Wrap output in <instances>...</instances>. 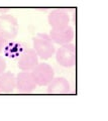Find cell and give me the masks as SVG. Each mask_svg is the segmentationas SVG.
<instances>
[{
	"mask_svg": "<svg viewBox=\"0 0 108 121\" xmlns=\"http://www.w3.org/2000/svg\"><path fill=\"white\" fill-rule=\"evenodd\" d=\"M32 45L35 54L43 60L50 59L56 52L55 43L47 33H38L32 39Z\"/></svg>",
	"mask_w": 108,
	"mask_h": 121,
	"instance_id": "1",
	"label": "cell"
},
{
	"mask_svg": "<svg viewBox=\"0 0 108 121\" xmlns=\"http://www.w3.org/2000/svg\"><path fill=\"white\" fill-rule=\"evenodd\" d=\"M31 76L38 86H48L55 78V71L49 64L40 63L31 72Z\"/></svg>",
	"mask_w": 108,
	"mask_h": 121,
	"instance_id": "2",
	"label": "cell"
},
{
	"mask_svg": "<svg viewBox=\"0 0 108 121\" xmlns=\"http://www.w3.org/2000/svg\"><path fill=\"white\" fill-rule=\"evenodd\" d=\"M18 32V21L13 15H0V35L4 39H13Z\"/></svg>",
	"mask_w": 108,
	"mask_h": 121,
	"instance_id": "3",
	"label": "cell"
},
{
	"mask_svg": "<svg viewBox=\"0 0 108 121\" xmlns=\"http://www.w3.org/2000/svg\"><path fill=\"white\" fill-rule=\"evenodd\" d=\"M56 60L60 66L72 68L76 64V48L73 43L62 45L56 52Z\"/></svg>",
	"mask_w": 108,
	"mask_h": 121,
	"instance_id": "4",
	"label": "cell"
},
{
	"mask_svg": "<svg viewBox=\"0 0 108 121\" xmlns=\"http://www.w3.org/2000/svg\"><path fill=\"white\" fill-rule=\"evenodd\" d=\"M49 35L54 43L60 45L68 44L71 43L74 39V29L70 25L59 28H52Z\"/></svg>",
	"mask_w": 108,
	"mask_h": 121,
	"instance_id": "5",
	"label": "cell"
},
{
	"mask_svg": "<svg viewBox=\"0 0 108 121\" xmlns=\"http://www.w3.org/2000/svg\"><path fill=\"white\" fill-rule=\"evenodd\" d=\"M36 84L30 72L21 71L16 76V89L19 93L29 94L35 90Z\"/></svg>",
	"mask_w": 108,
	"mask_h": 121,
	"instance_id": "6",
	"label": "cell"
},
{
	"mask_svg": "<svg viewBox=\"0 0 108 121\" xmlns=\"http://www.w3.org/2000/svg\"><path fill=\"white\" fill-rule=\"evenodd\" d=\"M39 65V56L31 48H27L20 55L17 66L21 71L31 72Z\"/></svg>",
	"mask_w": 108,
	"mask_h": 121,
	"instance_id": "7",
	"label": "cell"
},
{
	"mask_svg": "<svg viewBox=\"0 0 108 121\" xmlns=\"http://www.w3.org/2000/svg\"><path fill=\"white\" fill-rule=\"evenodd\" d=\"M48 21L52 28H59L68 26L70 22V15L64 9L52 10L48 16Z\"/></svg>",
	"mask_w": 108,
	"mask_h": 121,
	"instance_id": "8",
	"label": "cell"
},
{
	"mask_svg": "<svg viewBox=\"0 0 108 121\" xmlns=\"http://www.w3.org/2000/svg\"><path fill=\"white\" fill-rule=\"evenodd\" d=\"M71 86L69 81L64 77H56L48 85L49 94H68L70 92Z\"/></svg>",
	"mask_w": 108,
	"mask_h": 121,
	"instance_id": "9",
	"label": "cell"
},
{
	"mask_svg": "<svg viewBox=\"0 0 108 121\" xmlns=\"http://www.w3.org/2000/svg\"><path fill=\"white\" fill-rule=\"evenodd\" d=\"M16 89V76L6 72L0 76V93H12Z\"/></svg>",
	"mask_w": 108,
	"mask_h": 121,
	"instance_id": "10",
	"label": "cell"
},
{
	"mask_svg": "<svg viewBox=\"0 0 108 121\" xmlns=\"http://www.w3.org/2000/svg\"><path fill=\"white\" fill-rule=\"evenodd\" d=\"M5 69H6V62L2 56H0V76L5 72Z\"/></svg>",
	"mask_w": 108,
	"mask_h": 121,
	"instance_id": "11",
	"label": "cell"
},
{
	"mask_svg": "<svg viewBox=\"0 0 108 121\" xmlns=\"http://www.w3.org/2000/svg\"><path fill=\"white\" fill-rule=\"evenodd\" d=\"M4 41H5V39H3L1 35H0V52H1L3 47H4Z\"/></svg>",
	"mask_w": 108,
	"mask_h": 121,
	"instance_id": "12",
	"label": "cell"
}]
</instances>
